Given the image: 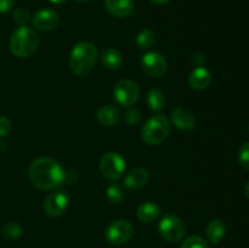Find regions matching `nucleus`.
Listing matches in <instances>:
<instances>
[{
	"label": "nucleus",
	"instance_id": "f257e3e1",
	"mask_svg": "<svg viewBox=\"0 0 249 248\" xmlns=\"http://www.w3.org/2000/svg\"><path fill=\"white\" fill-rule=\"evenodd\" d=\"M29 181L41 191H50L60 187L66 180V172L57 160L40 157L31 163L28 169Z\"/></svg>",
	"mask_w": 249,
	"mask_h": 248
},
{
	"label": "nucleus",
	"instance_id": "f03ea898",
	"mask_svg": "<svg viewBox=\"0 0 249 248\" xmlns=\"http://www.w3.org/2000/svg\"><path fill=\"white\" fill-rule=\"evenodd\" d=\"M97 48L89 41H82L73 46L70 55V68L73 74L84 77L94 68L96 63Z\"/></svg>",
	"mask_w": 249,
	"mask_h": 248
},
{
	"label": "nucleus",
	"instance_id": "7ed1b4c3",
	"mask_svg": "<svg viewBox=\"0 0 249 248\" xmlns=\"http://www.w3.org/2000/svg\"><path fill=\"white\" fill-rule=\"evenodd\" d=\"M38 46V33L28 26L18 27L10 36V51L18 58H27L32 56L36 51Z\"/></svg>",
	"mask_w": 249,
	"mask_h": 248
},
{
	"label": "nucleus",
	"instance_id": "20e7f679",
	"mask_svg": "<svg viewBox=\"0 0 249 248\" xmlns=\"http://www.w3.org/2000/svg\"><path fill=\"white\" fill-rule=\"evenodd\" d=\"M170 133V122L163 114H156L148 119L141 130V139L147 145L156 146L162 143Z\"/></svg>",
	"mask_w": 249,
	"mask_h": 248
},
{
	"label": "nucleus",
	"instance_id": "39448f33",
	"mask_svg": "<svg viewBox=\"0 0 249 248\" xmlns=\"http://www.w3.org/2000/svg\"><path fill=\"white\" fill-rule=\"evenodd\" d=\"M160 235L168 242H178L182 240V237L186 233V226L184 221L175 214H165L160 221L158 225Z\"/></svg>",
	"mask_w": 249,
	"mask_h": 248
},
{
	"label": "nucleus",
	"instance_id": "423d86ee",
	"mask_svg": "<svg viewBox=\"0 0 249 248\" xmlns=\"http://www.w3.org/2000/svg\"><path fill=\"white\" fill-rule=\"evenodd\" d=\"M100 170L107 180L116 181L121 179L125 172V160L119 153L107 152L100 160Z\"/></svg>",
	"mask_w": 249,
	"mask_h": 248
},
{
	"label": "nucleus",
	"instance_id": "0eeeda50",
	"mask_svg": "<svg viewBox=\"0 0 249 248\" xmlns=\"http://www.w3.org/2000/svg\"><path fill=\"white\" fill-rule=\"evenodd\" d=\"M113 96L118 105L123 107H130L138 102L140 97V88L130 79L119 80L114 87Z\"/></svg>",
	"mask_w": 249,
	"mask_h": 248
},
{
	"label": "nucleus",
	"instance_id": "6e6552de",
	"mask_svg": "<svg viewBox=\"0 0 249 248\" xmlns=\"http://www.w3.org/2000/svg\"><path fill=\"white\" fill-rule=\"evenodd\" d=\"M133 235L134 229L131 224L128 220H123V219L113 221L105 232V237H106L107 242L113 246L125 245L126 242L130 241Z\"/></svg>",
	"mask_w": 249,
	"mask_h": 248
},
{
	"label": "nucleus",
	"instance_id": "1a4fd4ad",
	"mask_svg": "<svg viewBox=\"0 0 249 248\" xmlns=\"http://www.w3.org/2000/svg\"><path fill=\"white\" fill-rule=\"evenodd\" d=\"M142 70L148 77L160 78L165 74L168 70V62L164 55L158 51H150L141 57Z\"/></svg>",
	"mask_w": 249,
	"mask_h": 248
},
{
	"label": "nucleus",
	"instance_id": "9d476101",
	"mask_svg": "<svg viewBox=\"0 0 249 248\" xmlns=\"http://www.w3.org/2000/svg\"><path fill=\"white\" fill-rule=\"evenodd\" d=\"M68 204H70V196L65 191L57 190L46 196L43 208L46 215L51 218H57L67 211Z\"/></svg>",
	"mask_w": 249,
	"mask_h": 248
},
{
	"label": "nucleus",
	"instance_id": "9b49d317",
	"mask_svg": "<svg viewBox=\"0 0 249 248\" xmlns=\"http://www.w3.org/2000/svg\"><path fill=\"white\" fill-rule=\"evenodd\" d=\"M170 119H172L173 125L184 131L194 130L197 125V119L195 114L184 107H177L173 109L170 113Z\"/></svg>",
	"mask_w": 249,
	"mask_h": 248
},
{
	"label": "nucleus",
	"instance_id": "f8f14e48",
	"mask_svg": "<svg viewBox=\"0 0 249 248\" xmlns=\"http://www.w3.org/2000/svg\"><path fill=\"white\" fill-rule=\"evenodd\" d=\"M32 22H33V26L36 27L38 31H53V29H55L56 27L58 26V23H60V16H58L57 12H55L53 10H39L38 12L34 14Z\"/></svg>",
	"mask_w": 249,
	"mask_h": 248
},
{
	"label": "nucleus",
	"instance_id": "ddd939ff",
	"mask_svg": "<svg viewBox=\"0 0 249 248\" xmlns=\"http://www.w3.org/2000/svg\"><path fill=\"white\" fill-rule=\"evenodd\" d=\"M105 9L109 15L118 18L134 14V4L131 0H105Z\"/></svg>",
	"mask_w": 249,
	"mask_h": 248
},
{
	"label": "nucleus",
	"instance_id": "4468645a",
	"mask_svg": "<svg viewBox=\"0 0 249 248\" xmlns=\"http://www.w3.org/2000/svg\"><path fill=\"white\" fill-rule=\"evenodd\" d=\"M150 180V174L145 168H134L124 177V186L129 190H138L145 186Z\"/></svg>",
	"mask_w": 249,
	"mask_h": 248
},
{
	"label": "nucleus",
	"instance_id": "2eb2a0df",
	"mask_svg": "<svg viewBox=\"0 0 249 248\" xmlns=\"http://www.w3.org/2000/svg\"><path fill=\"white\" fill-rule=\"evenodd\" d=\"M96 118L101 125L112 126L118 124L122 118V113L118 107L114 105H105L97 111Z\"/></svg>",
	"mask_w": 249,
	"mask_h": 248
},
{
	"label": "nucleus",
	"instance_id": "dca6fc26",
	"mask_svg": "<svg viewBox=\"0 0 249 248\" xmlns=\"http://www.w3.org/2000/svg\"><path fill=\"white\" fill-rule=\"evenodd\" d=\"M212 82V74L207 68L197 67L190 73L189 84L195 90H204Z\"/></svg>",
	"mask_w": 249,
	"mask_h": 248
},
{
	"label": "nucleus",
	"instance_id": "f3484780",
	"mask_svg": "<svg viewBox=\"0 0 249 248\" xmlns=\"http://www.w3.org/2000/svg\"><path fill=\"white\" fill-rule=\"evenodd\" d=\"M160 214H162V208L152 202L141 203L136 209V216L142 223H152L160 218Z\"/></svg>",
	"mask_w": 249,
	"mask_h": 248
},
{
	"label": "nucleus",
	"instance_id": "a211bd4d",
	"mask_svg": "<svg viewBox=\"0 0 249 248\" xmlns=\"http://www.w3.org/2000/svg\"><path fill=\"white\" fill-rule=\"evenodd\" d=\"M100 57H101L102 65L107 70L116 71L118 68H121L122 63H123V56L114 48H106L105 50H102Z\"/></svg>",
	"mask_w": 249,
	"mask_h": 248
},
{
	"label": "nucleus",
	"instance_id": "6ab92c4d",
	"mask_svg": "<svg viewBox=\"0 0 249 248\" xmlns=\"http://www.w3.org/2000/svg\"><path fill=\"white\" fill-rule=\"evenodd\" d=\"M226 233V226L219 219H213L208 223L206 229V236L208 241L213 245H218L221 240L224 238Z\"/></svg>",
	"mask_w": 249,
	"mask_h": 248
},
{
	"label": "nucleus",
	"instance_id": "aec40b11",
	"mask_svg": "<svg viewBox=\"0 0 249 248\" xmlns=\"http://www.w3.org/2000/svg\"><path fill=\"white\" fill-rule=\"evenodd\" d=\"M146 102H147L151 111L157 112L158 113V112H160L164 108V94H163L160 89H151L150 91L147 92V95H146Z\"/></svg>",
	"mask_w": 249,
	"mask_h": 248
},
{
	"label": "nucleus",
	"instance_id": "412c9836",
	"mask_svg": "<svg viewBox=\"0 0 249 248\" xmlns=\"http://www.w3.org/2000/svg\"><path fill=\"white\" fill-rule=\"evenodd\" d=\"M156 44V33L152 29H143L139 33L138 38H136V45L141 50H146V49L152 48Z\"/></svg>",
	"mask_w": 249,
	"mask_h": 248
},
{
	"label": "nucleus",
	"instance_id": "4be33fe9",
	"mask_svg": "<svg viewBox=\"0 0 249 248\" xmlns=\"http://www.w3.org/2000/svg\"><path fill=\"white\" fill-rule=\"evenodd\" d=\"M1 233L5 240L16 241L21 237L22 233H23V230H22L19 224L15 223V221H9V223H6L2 226Z\"/></svg>",
	"mask_w": 249,
	"mask_h": 248
},
{
	"label": "nucleus",
	"instance_id": "5701e85b",
	"mask_svg": "<svg viewBox=\"0 0 249 248\" xmlns=\"http://www.w3.org/2000/svg\"><path fill=\"white\" fill-rule=\"evenodd\" d=\"M106 196H107V199H108L111 203L113 204L121 203L124 198L123 189H122L121 185L112 184L111 186H108V189H107Z\"/></svg>",
	"mask_w": 249,
	"mask_h": 248
},
{
	"label": "nucleus",
	"instance_id": "b1692460",
	"mask_svg": "<svg viewBox=\"0 0 249 248\" xmlns=\"http://www.w3.org/2000/svg\"><path fill=\"white\" fill-rule=\"evenodd\" d=\"M180 248H209V247H208V243H207V241L204 240L203 237L197 235H192V236H189V237L185 238V240L182 241Z\"/></svg>",
	"mask_w": 249,
	"mask_h": 248
},
{
	"label": "nucleus",
	"instance_id": "393cba45",
	"mask_svg": "<svg viewBox=\"0 0 249 248\" xmlns=\"http://www.w3.org/2000/svg\"><path fill=\"white\" fill-rule=\"evenodd\" d=\"M12 18H14L15 23L19 24V26H27L31 16H29V12L27 9H24V7H17L14 11Z\"/></svg>",
	"mask_w": 249,
	"mask_h": 248
},
{
	"label": "nucleus",
	"instance_id": "a878e982",
	"mask_svg": "<svg viewBox=\"0 0 249 248\" xmlns=\"http://www.w3.org/2000/svg\"><path fill=\"white\" fill-rule=\"evenodd\" d=\"M238 162L245 168L246 170H249V142L243 143L238 151Z\"/></svg>",
	"mask_w": 249,
	"mask_h": 248
},
{
	"label": "nucleus",
	"instance_id": "bb28decb",
	"mask_svg": "<svg viewBox=\"0 0 249 248\" xmlns=\"http://www.w3.org/2000/svg\"><path fill=\"white\" fill-rule=\"evenodd\" d=\"M125 121L128 122L130 125H136L141 122V113L139 112V109L136 108H130L125 113Z\"/></svg>",
	"mask_w": 249,
	"mask_h": 248
},
{
	"label": "nucleus",
	"instance_id": "cd10ccee",
	"mask_svg": "<svg viewBox=\"0 0 249 248\" xmlns=\"http://www.w3.org/2000/svg\"><path fill=\"white\" fill-rule=\"evenodd\" d=\"M11 130V122L6 117L0 116V138L6 136Z\"/></svg>",
	"mask_w": 249,
	"mask_h": 248
},
{
	"label": "nucleus",
	"instance_id": "c85d7f7f",
	"mask_svg": "<svg viewBox=\"0 0 249 248\" xmlns=\"http://www.w3.org/2000/svg\"><path fill=\"white\" fill-rule=\"evenodd\" d=\"M16 0H0V14L10 11L15 6Z\"/></svg>",
	"mask_w": 249,
	"mask_h": 248
},
{
	"label": "nucleus",
	"instance_id": "c756f323",
	"mask_svg": "<svg viewBox=\"0 0 249 248\" xmlns=\"http://www.w3.org/2000/svg\"><path fill=\"white\" fill-rule=\"evenodd\" d=\"M151 1L156 5H164L167 4V2H169L170 0H151Z\"/></svg>",
	"mask_w": 249,
	"mask_h": 248
},
{
	"label": "nucleus",
	"instance_id": "7c9ffc66",
	"mask_svg": "<svg viewBox=\"0 0 249 248\" xmlns=\"http://www.w3.org/2000/svg\"><path fill=\"white\" fill-rule=\"evenodd\" d=\"M50 2H53V4H56V5H60V4H63V2L66 1V0H49Z\"/></svg>",
	"mask_w": 249,
	"mask_h": 248
},
{
	"label": "nucleus",
	"instance_id": "2f4dec72",
	"mask_svg": "<svg viewBox=\"0 0 249 248\" xmlns=\"http://www.w3.org/2000/svg\"><path fill=\"white\" fill-rule=\"evenodd\" d=\"M245 194H246V196L249 198V181L246 184V186H245Z\"/></svg>",
	"mask_w": 249,
	"mask_h": 248
},
{
	"label": "nucleus",
	"instance_id": "473e14b6",
	"mask_svg": "<svg viewBox=\"0 0 249 248\" xmlns=\"http://www.w3.org/2000/svg\"><path fill=\"white\" fill-rule=\"evenodd\" d=\"M75 1H78V2H85V1H89V0H75Z\"/></svg>",
	"mask_w": 249,
	"mask_h": 248
}]
</instances>
